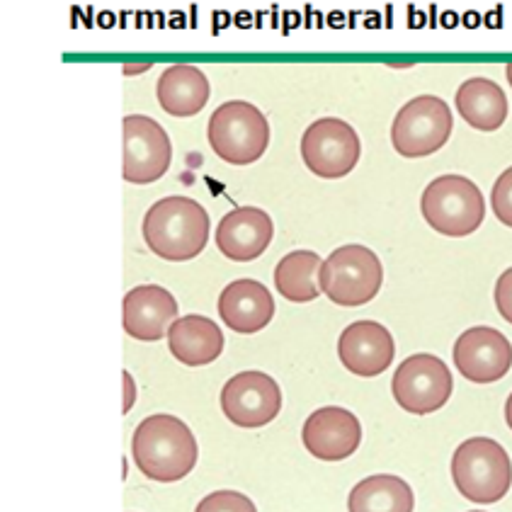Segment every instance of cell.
Segmentation results:
<instances>
[{
    "label": "cell",
    "mask_w": 512,
    "mask_h": 512,
    "mask_svg": "<svg viewBox=\"0 0 512 512\" xmlns=\"http://www.w3.org/2000/svg\"><path fill=\"white\" fill-rule=\"evenodd\" d=\"M132 459L146 479L175 483L195 469L199 447L192 430L180 418L156 413L136 425Z\"/></svg>",
    "instance_id": "6da1fadb"
},
{
    "label": "cell",
    "mask_w": 512,
    "mask_h": 512,
    "mask_svg": "<svg viewBox=\"0 0 512 512\" xmlns=\"http://www.w3.org/2000/svg\"><path fill=\"white\" fill-rule=\"evenodd\" d=\"M207 209L190 197H166L144 216V241L153 255L168 263L195 260L209 243Z\"/></svg>",
    "instance_id": "7a4b0ae2"
},
{
    "label": "cell",
    "mask_w": 512,
    "mask_h": 512,
    "mask_svg": "<svg viewBox=\"0 0 512 512\" xmlns=\"http://www.w3.org/2000/svg\"><path fill=\"white\" fill-rule=\"evenodd\" d=\"M452 479L457 491L471 503H498L512 486L510 454L491 437H471L454 452Z\"/></svg>",
    "instance_id": "3957f363"
},
{
    "label": "cell",
    "mask_w": 512,
    "mask_h": 512,
    "mask_svg": "<svg viewBox=\"0 0 512 512\" xmlns=\"http://www.w3.org/2000/svg\"><path fill=\"white\" fill-rule=\"evenodd\" d=\"M207 139L216 156L231 166H250L270 144V124L255 105L246 100L224 102L207 124Z\"/></svg>",
    "instance_id": "277c9868"
},
{
    "label": "cell",
    "mask_w": 512,
    "mask_h": 512,
    "mask_svg": "<svg viewBox=\"0 0 512 512\" xmlns=\"http://www.w3.org/2000/svg\"><path fill=\"white\" fill-rule=\"evenodd\" d=\"M420 212L430 229L449 238L474 233L486 219V199L476 182L464 175H442L425 187Z\"/></svg>",
    "instance_id": "5b68a950"
},
{
    "label": "cell",
    "mask_w": 512,
    "mask_h": 512,
    "mask_svg": "<svg viewBox=\"0 0 512 512\" xmlns=\"http://www.w3.org/2000/svg\"><path fill=\"white\" fill-rule=\"evenodd\" d=\"M381 284H384V265L379 255L360 243L333 250L318 272V287L338 306L367 304L377 297Z\"/></svg>",
    "instance_id": "8992f818"
},
{
    "label": "cell",
    "mask_w": 512,
    "mask_h": 512,
    "mask_svg": "<svg viewBox=\"0 0 512 512\" xmlns=\"http://www.w3.org/2000/svg\"><path fill=\"white\" fill-rule=\"evenodd\" d=\"M452 124V110L445 100L418 95L398 110L391 124V144L406 158L430 156L447 144Z\"/></svg>",
    "instance_id": "52a82bcc"
},
{
    "label": "cell",
    "mask_w": 512,
    "mask_h": 512,
    "mask_svg": "<svg viewBox=\"0 0 512 512\" xmlns=\"http://www.w3.org/2000/svg\"><path fill=\"white\" fill-rule=\"evenodd\" d=\"M452 372L440 357L418 352L398 364L391 379V394L396 403L411 415H430L447 406L452 396Z\"/></svg>",
    "instance_id": "ba28073f"
},
{
    "label": "cell",
    "mask_w": 512,
    "mask_h": 512,
    "mask_svg": "<svg viewBox=\"0 0 512 512\" xmlns=\"http://www.w3.org/2000/svg\"><path fill=\"white\" fill-rule=\"evenodd\" d=\"M360 153V136L338 117L316 119L301 136V158L318 178H345L355 170Z\"/></svg>",
    "instance_id": "9c48e42d"
},
{
    "label": "cell",
    "mask_w": 512,
    "mask_h": 512,
    "mask_svg": "<svg viewBox=\"0 0 512 512\" xmlns=\"http://www.w3.org/2000/svg\"><path fill=\"white\" fill-rule=\"evenodd\" d=\"M170 163L173 144L166 129L146 115L124 117V180L151 185L168 173Z\"/></svg>",
    "instance_id": "30bf717a"
},
{
    "label": "cell",
    "mask_w": 512,
    "mask_h": 512,
    "mask_svg": "<svg viewBox=\"0 0 512 512\" xmlns=\"http://www.w3.org/2000/svg\"><path fill=\"white\" fill-rule=\"evenodd\" d=\"M221 411L238 428H265L282 411L280 384L265 372H241L221 389Z\"/></svg>",
    "instance_id": "8fae6325"
},
{
    "label": "cell",
    "mask_w": 512,
    "mask_h": 512,
    "mask_svg": "<svg viewBox=\"0 0 512 512\" xmlns=\"http://www.w3.org/2000/svg\"><path fill=\"white\" fill-rule=\"evenodd\" d=\"M454 364L464 379L474 384H493L510 372L512 345L491 326L469 328L454 343Z\"/></svg>",
    "instance_id": "7c38bea8"
},
{
    "label": "cell",
    "mask_w": 512,
    "mask_h": 512,
    "mask_svg": "<svg viewBox=\"0 0 512 512\" xmlns=\"http://www.w3.org/2000/svg\"><path fill=\"white\" fill-rule=\"evenodd\" d=\"M301 440L311 457L321 462H343L362 442V425L355 413L340 406L318 408L306 418Z\"/></svg>",
    "instance_id": "4fadbf2b"
},
{
    "label": "cell",
    "mask_w": 512,
    "mask_h": 512,
    "mask_svg": "<svg viewBox=\"0 0 512 512\" xmlns=\"http://www.w3.org/2000/svg\"><path fill=\"white\" fill-rule=\"evenodd\" d=\"M396 355L389 328L377 321H355L338 340V357L350 374L372 379L391 367Z\"/></svg>",
    "instance_id": "5bb4252c"
},
{
    "label": "cell",
    "mask_w": 512,
    "mask_h": 512,
    "mask_svg": "<svg viewBox=\"0 0 512 512\" xmlns=\"http://www.w3.org/2000/svg\"><path fill=\"white\" fill-rule=\"evenodd\" d=\"M180 306L166 287L158 284H141L127 292L122 306V323L129 338L141 343H156L166 338L168 328L173 326Z\"/></svg>",
    "instance_id": "9a60e30c"
},
{
    "label": "cell",
    "mask_w": 512,
    "mask_h": 512,
    "mask_svg": "<svg viewBox=\"0 0 512 512\" xmlns=\"http://www.w3.org/2000/svg\"><path fill=\"white\" fill-rule=\"evenodd\" d=\"M275 236L270 214L258 207H238L216 226V248L233 263H250L260 258Z\"/></svg>",
    "instance_id": "2e32d148"
},
{
    "label": "cell",
    "mask_w": 512,
    "mask_h": 512,
    "mask_svg": "<svg viewBox=\"0 0 512 512\" xmlns=\"http://www.w3.org/2000/svg\"><path fill=\"white\" fill-rule=\"evenodd\" d=\"M219 316L231 331L250 335L270 326L275 299L258 280H233L219 297Z\"/></svg>",
    "instance_id": "e0dca14e"
},
{
    "label": "cell",
    "mask_w": 512,
    "mask_h": 512,
    "mask_svg": "<svg viewBox=\"0 0 512 512\" xmlns=\"http://www.w3.org/2000/svg\"><path fill=\"white\" fill-rule=\"evenodd\" d=\"M168 347L175 360L187 367H204L219 360L224 352V333L207 316H182L175 318L168 328Z\"/></svg>",
    "instance_id": "ac0fdd59"
},
{
    "label": "cell",
    "mask_w": 512,
    "mask_h": 512,
    "mask_svg": "<svg viewBox=\"0 0 512 512\" xmlns=\"http://www.w3.org/2000/svg\"><path fill=\"white\" fill-rule=\"evenodd\" d=\"M158 105L173 117H192L204 110L212 88L202 68L190 64L168 66L156 85Z\"/></svg>",
    "instance_id": "d6986e66"
},
{
    "label": "cell",
    "mask_w": 512,
    "mask_h": 512,
    "mask_svg": "<svg viewBox=\"0 0 512 512\" xmlns=\"http://www.w3.org/2000/svg\"><path fill=\"white\" fill-rule=\"evenodd\" d=\"M459 115L479 132H496L508 119V98L498 83L488 78H469L457 90Z\"/></svg>",
    "instance_id": "ffe728a7"
},
{
    "label": "cell",
    "mask_w": 512,
    "mask_h": 512,
    "mask_svg": "<svg viewBox=\"0 0 512 512\" xmlns=\"http://www.w3.org/2000/svg\"><path fill=\"white\" fill-rule=\"evenodd\" d=\"M411 486L394 474H374L357 483L347 496V512H413Z\"/></svg>",
    "instance_id": "44dd1931"
},
{
    "label": "cell",
    "mask_w": 512,
    "mask_h": 512,
    "mask_svg": "<svg viewBox=\"0 0 512 512\" xmlns=\"http://www.w3.org/2000/svg\"><path fill=\"white\" fill-rule=\"evenodd\" d=\"M323 260L314 250H294L284 255L275 267V287L287 301L294 304H306L321 294L318 287V272H321Z\"/></svg>",
    "instance_id": "7402d4cb"
},
{
    "label": "cell",
    "mask_w": 512,
    "mask_h": 512,
    "mask_svg": "<svg viewBox=\"0 0 512 512\" xmlns=\"http://www.w3.org/2000/svg\"><path fill=\"white\" fill-rule=\"evenodd\" d=\"M195 512H258L255 503L238 491H214L199 500Z\"/></svg>",
    "instance_id": "603a6c76"
},
{
    "label": "cell",
    "mask_w": 512,
    "mask_h": 512,
    "mask_svg": "<svg viewBox=\"0 0 512 512\" xmlns=\"http://www.w3.org/2000/svg\"><path fill=\"white\" fill-rule=\"evenodd\" d=\"M491 204L498 221H503L505 226L512 229V168L505 170V173L496 180V185H493Z\"/></svg>",
    "instance_id": "cb8c5ba5"
},
{
    "label": "cell",
    "mask_w": 512,
    "mask_h": 512,
    "mask_svg": "<svg viewBox=\"0 0 512 512\" xmlns=\"http://www.w3.org/2000/svg\"><path fill=\"white\" fill-rule=\"evenodd\" d=\"M496 306L498 314L512 323V267L505 270L496 282Z\"/></svg>",
    "instance_id": "d4e9b609"
},
{
    "label": "cell",
    "mask_w": 512,
    "mask_h": 512,
    "mask_svg": "<svg viewBox=\"0 0 512 512\" xmlns=\"http://www.w3.org/2000/svg\"><path fill=\"white\" fill-rule=\"evenodd\" d=\"M122 377H124V413H129L136 403V384H134V377L129 372H124Z\"/></svg>",
    "instance_id": "484cf974"
},
{
    "label": "cell",
    "mask_w": 512,
    "mask_h": 512,
    "mask_svg": "<svg viewBox=\"0 0 512 512\" xmlns=\"http://www.w3.org/2000/svg\"><path fill=\"white\" fill-rule=\"evenodd\" d=\"M505 423H508V428L512 430V394L508 396V401H505Z\"/></svg>",
    "instance_id": "4316f807"
},
{
    "label": "cell",
    "mask_w": 512,
    "mask_h": 512,
    "mask_svg": "<svg viewBox=\"0 0 512 512\" xmlns=\"http://www.w3.org/2000/svg\"><path fill=\"white\" fill-rule=\"evenodd\" d=\"M139 71H149V64H144V66H136V73ZM124 73H134V68H124Z\"/></svg>",
    "instance_id": "83f0119b"
},
{
    "label": "cell",
    "mask_w": 512,
    "mask_h": 512,
    "mask_svg": "<svg viewBox=\"0 0 512 512\" xmlns=\"http://www.w3.org/2000/svg\"><path fill=\"white\" fill-rule=\"evenodd\" d=\"M505 76H508V83L512 85V64H508V68H505Z\"/></svg>",
    "instance_id": "f1b7e54d"
},
{
    "label": "cell",
    "mask_w": 512,
    "mask_h": 512,
    "mask_svg": "<svg viewBox=\"0 0 512 512\" xmlns=\"http://www.w3.org/2000/svg\"><path fill=\"white\" fill-rule=\"evenodd\" d=\"M471 512H483V510H471Z\"/></svg>",
    "instance_id": "f546056e"
}]
</instances>
